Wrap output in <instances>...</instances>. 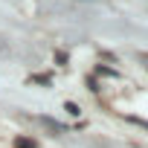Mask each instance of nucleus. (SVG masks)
<instances>
[{
    "mask_svg": "<svg viewBox=\"0 0 148 148\" xmlns=\"http://www.w3.org/2000/svg\"><path fill=\"white\" fill-rule=\"evenodd\" d=\"M15 145H18V148H38V145H35V139H18Z\"/></svg>",
    "mask_w": 148,
    "mask_h": 148,
    "instance_id": "obj_2",
    "label": "nucleus"
},
{
    "mask_svg": "<svg viewBox=\"0 0 148 148\" xmlns=\"http://www.w3.org/2000/svg\"><path fill=\"white\" fill-rule=\"evenodd\" d=\"M64 110H67V113H70V116H79V113H82V110H79V105H76V102H67V105H64Z\"/></svg>",
    "mask_w": 148,
    "mask_h": 148,
    "instance_id": "obj_1",
    "label": "nucleus"
}]
</instances>
